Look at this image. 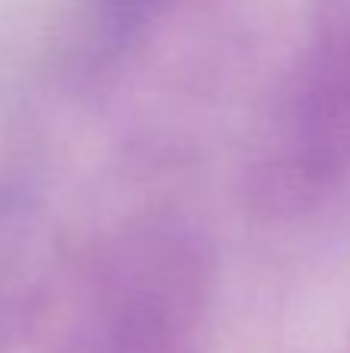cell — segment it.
Instances as JSON below:
<instances>
[{
	"mask_svg": "<svg viewBox=\"0 0 350 353\" xmlns=\"http://www.w3.org/2000/svg\"><path fill=\"white\" fill-rule=\"evenodd\" d=\"M205 292L196 239L155 226L124 239L96 270L81 347L84 353H165L189 329Z\"/></svg>",
	"mask_w": 350,
	"mask_h": 353,
	"instance_id": "7a4b0ae2",
	"label": "cell"
},
{
	"mask_svg": "<svg viewBox=\"0 0 350 353\" xmlns=\"http://www.w3.org/2000/svg\"><path fill=\"white\" fill-rule=\"evenodd\" d=\"M350 168V0H316L251 165L260 205L291 214L320 201Z\"/></svg>",
	"mask_w": 350,
	"mask_h": 353,
	"instance_id": "6da1fadb",
	"label": "cell"
}]
</instances>
